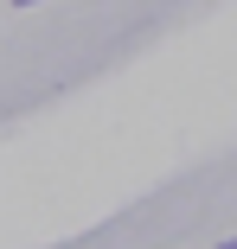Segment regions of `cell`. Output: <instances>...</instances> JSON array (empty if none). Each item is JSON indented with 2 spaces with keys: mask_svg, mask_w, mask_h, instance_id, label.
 <instances>
[]
</instances>
